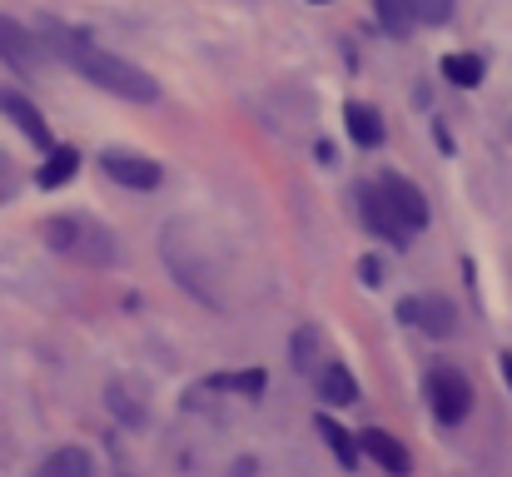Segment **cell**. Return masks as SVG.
Returning <instances> with one entry per match:
<instances>
[{
	"label": "cell",
	"instance_id": "obj_12",
	"mask_svg": "<svg viewBox=\"0 0 512 477\" xmlns=\"http://www.w3.org/2000/svg\"><path fill=\"white\" fill-rule=\"evenodd\" d=\"M343 125H348L353 145H363V150H378V145H383V120H378V110H373V105L348 100V105H343Z\"/></svg>",
	"mask_w": 512,
	"mask_h": 477
},
{
	"label": "cell",
	"instance_id": "obj_10",
	"mask_svg": "<svg viewBox=\"0 0 512 477\" xmlns=\"http://www.w3.org/2000/svg\"><path fill=\"white\" fill-rule=\"evenodd\" d=\"M0 110H5V120H15V125H20V135H25L30 145H40V150H50V145H55V140H50L45 115H40L20 90H0Z\"/></svg>",
	"mask_w": 512,
	"mask_h": 477
},
{
	"label": "cell",
	"instance_id": "obj_11",
	"mask_svg": "<svg viewBox=\"0 0 512 477\" xmlns=\"http://www.w3.org/2000/svg\"><path fill=\"white\" fill-rule=\"evenodd\" d=\"M160 249H165V259H170L174 279H179V284H184V289H189V294H194L199 304H214V309H219V294L209 289V279H204V269H199V264H194V259H189L184 249H179V234H170V239H165Z\"/></svg>",
	"mask_w": 512,
	"mask_h": 477
},
{
	"label": "cell",
	"instance_id": "obj_18",
	"mask_svg": "<svg viewBox=\"0 0 512 477\" xmlns=\"http://www.w3.org/2000/svg\"><path fill=\"white\" fill-rule=\"evenodd\" d=\"M294 368H299V373H309V378H319V368H324L319 328H299V333H294Z\"/></svg>",
	"mask_w": 512,
	"mask_h": 477
},
{
	"label": "cell",
	"instance_id": "obj_27",
	"mask_svg": "<svg viewBox=\"0 0 512 477\" xmlns=\"http://www.w3.org/2000/svg\"><path fill=\"white\" fill-rule=\"evenodd\" d=\"M309 5H329V0H309Z\"/></svg>",
	"mask_w": 512,
	"mask_h": 477
},
{
	"label": "cell",
	"instance_id": "obj_20",
	"mask_svg": "<svg viewBox=\"0 0 512 477\" xmlns=\"http://www.w3.org/2000/svg\"><path fill=\"white\" fill-rule=\"evenodd\" d=\"M110 413H115V418H125L130 428H140V423H145V403H140L125 383H110Z\"/></svg>",
	"mask_w": 512,
	"mask_h": 477
},
{
	"label": "cell",
	"instance_id": "obj_4",
	"mask_svg": "<svg viewBox=\"0 0 512 477\" xmlns=\"http://www.w3.org/2000/svg\"><path fill=\"white\" fill-rule=\"evenodd\" d=\"M40 50H45L40 35H30L20 20L0 15V60H5V70H15L20 80H30L40 70Z\"/></svg>",
	"mask_w": 512,
	"mask_h": 477
},
{
	"label": "cell",
	"instance_id": "obj_7",
	"mask_svg": "<svg viewBox=\"0 0 512 477\" xmlns=\"http://www.w3.org/2000/svg\"><path fill=\"white\" fill-rule=\"evenodd\" d=\"M100 164H105V174H110L115 184H125V189H160V179H165V169H160L155 159L135 155V150H105Z\"/></svg>",
	"mask_w": 512,
	"mask_h": 477
},
{
	"label": "cell",
	"instance_id": "obj_21",
	"mask_svg": "<svg viewBox=\"0 0 512 477\" xmlns=\"http://www.w3.org/2000/svg\"><path fill=\"white\" fill-rule=\"evenodd\" d=\"M209 388H234V393H264V373L249 368V373H219L209 378Z\"/></svg>",
	"mask_w": 512,
	"mask_h": 477
},
{
	"label": "cell",
	"instance_id": "obj_2",
	"mask_svg": "<svg viewBox=\"0 0 512 477\" xmlns=\"http://www.w3.org/2000/svg\"><path fill=\"white\" fill-rule=\"evenodd\" d=\"M40 239H45L55 254L75 259V264H95V269L120 264V244H115V234H110L100 219H90V214H55V219L40 224Z\"/></svg>",
	"mask_w": 512,
	"mask_h": 477
},
{
	"label": "cell",
	"instance_id": "obj_9",
	"mask_svg": "<svg viewBox=\"0 0 512 477\" xmlns=\"http://www.w3.org/2000/svg\"><path fill=\"white\" fill-rule=\"evenodd\" d=\"M358 448H363L383 473H393V477H408V468H413L408 448H403L393 433H383V428H363V433H358Z\"/></svg>",
	"mask_w": 512,
	"mask_h": 477
},
{
	"label": "cell",
	"instance_id": "obj_14",
	"mask_svg": "<svg viewBox=\"0 0 512 477\" xmlns=\"http://www.w3.org/2000/svg\"><path fill=\"white\" fill-rule=\"evenodd\" d=\"M75 169H80V150H75V145H50L45 164L35 169V184H40V189H60Z\"/></svg>",
	"mask_w": 512,
	"mask_h": 477
},
{
	"label": "cell",
	"instance_id": "obj_19",
	"mask_svg": "<svg viewBox=\"0 0 512 477\" xmlns=\"http://www.w3.org/2000/svg\"><path fill=\"white\" fill-rule=\"evenodd\" d=\"M40 477H90V453L85 448H60L40 463Z\"/></svg>",
	"mask_w": 512,
	"mask_h": 477
},
{
	"label": "cell",
	"instance_id": "obj_25",
	"mask_svg": "<svg viewBox=\"0 0 512 477\" xmlns=\"http://www.w3.org/2000/svg\"><path fill=\"white\" fill-rule=\"evenodd\" d=\"M498 368H503V378H508V388H512V353H498Z\"/></svg>",
	"mask_w": 512,
	"mask_h": 477
},
{
	"label": "cell",
	"instance_id": "obj_24",
	"mask_svg": "<svg viewBox=\"0 0 512 477\" xmlns=\"http://www.w3.org/2000/svg\"><path fill=\"white\" fill-rule=\"evenodd\" d=\"M358 279H363L368 289H378V284H383V264H378L373 254H363V259H358Z\"/></svg>",
	"mask_w": 512,
	"mask_h": 477
},
{
	"label": "cell",
	"instance_id": "obj_6",
	"mask_svg": "<svg viewBox=\"0 0 512 477\" xmlns=\"http://www.w3.org/2000/svg\"><path fill=\"white\" fill-rule=\"evenodd\" d=\"M358 199H363V224H368L378 239H388L393 249H408V244H413V229L403 224V214L388 204V194H383L378 184H373V189H363Z\"/></svg>",
	"mask_w": 512,
	"mask_h": 477
},
{
	"label": "cell",
	"instance_id": "obj_22",
	"mask_svg": "<svg viewBox=\"0 0 512 477\" xmlns=\"http://www.w3.org/2000/svg\"><path fill=\"white\" fill-rule=\"evenodd\" d=\"M418 25H448L453 20V0H408Z\"/></svg>",
	"mask_w": 512,
	"mask_h": 477
},
{
	"label": "cell",
	"instance_id": "obj_3",
	"mask_svg": "<svg viewBox=\"0 0 512 477\" xmlns=\"http://www.w3.org/2000/svg\"><path fill=\"white\" fill-rule=\"evenodd\" d=\"M423 393H428V408L438 423H463L473 413V383L458 368H433L423 378Z\"/></svg>",
	"mask_w": 512,
	"mask_h": 477
},
{
	"label": "cell",
	"instance_id": "obj_26",
	"mask_svg": "<svg viewBox=\"0 0 512 477\" xmlns=\"http://www.w3.org/2000/svg\"><path fill=\"white\" fill-rule=\"evenodd\" d=\"M234 477H254V458H244V463H234Z\"/></svg>",
	"mask_w": 512,
	"mask_h": 477
},
{
	"label": "cell",
	"instance_id": "obj_23",
	"mask_svg": "<svg viewBox=\"0 0 512 477\" xmlns=\"http://www.w3.org/2000/svg\"><path fill=\"white\" fill-rule=\"evenodd\" d=\"M15 189H20V174H15L10 155H0V204H10V199H15Z\"/></svg>",
	"mask_w": 512,
	"mask_h": 477
},
{
	"label": "cell",
	"instance_id": "obj_8",
	"mask_svg": "<svg viewBox=\"0 0 512 477\" xmlns=\"http://www.w3.org/2000/svg\"><path fill=\"white\" fill-rule=\"evenodd\" d=\"M378 189L388 194V204L403 214V224L418 234V229H428V199H423V189L413 184V179H403V174H383L378 179Z\"/></svg>",
	"mask_w": 512,
	"mask_h": 477
},
{
	"label": "cell",
	"instance_id": "obj_15",
	"mask_svg": "<svg viewBox=\"0 0 512 477\" xmlns=\"http://www.w3.org/2000/svg\"><path fill=\"white\" fill-rule=\"evenodd\" d=\"M373 10H378V25H383V35L388 40H408L413 35V5L408 0H373Z\"/></svg>",
	"mask_w": 512,
	"mask_h": 477
},
{
	"label": "cell",
	"instance_id": "obj_1",
	"mask_svg": "<svg viewBox=\"0 0 512 477\" xmlns=\"http://www.w3.org/2000/svg\"><path fill=\"white\" fill-rule=\"evenodd\" d=\"M35 35L45 40V50H55V55H60L75 75H85L90 85H100V90H110V95H120V100H140V105L160 100V85H155L140 65H130L125 55L100 50V45L85 40L80 30H65L60 20H40Z\"/></svg>",
	"mask_w": 512,
	"mask_h": 477
},
{
	"label": "cell",
	"instance_id": "obj_13",
	"mask_svg": "<svg viewBox=\"0 0 512 477\" xmlns=\"http://www.w3.org/2000/svg\"><path fill=\"white\" fill-rule=\"evenodd\" d=\"M314 383H319V398H324V403H334V408L358 403V383H353V373H348L343 363H334V358L319 368V378H314Z\"/></svg>",
	"mask_w": 512,
	"mask_h": 477
},
{
	"label": "cell",
	"instance_id": "obj_17",
	"mask_svg": "<svg viewBox=\"0 0 512 477\" xmlns=\"http://www.w3.org/2000/svg\"><path fill=\"white\" fill-rule=\"evenodd\" d=\"M443 80H453L458 90H473V85H483V60H478V55H468V50L443 55Z\"/></svg>",
	"mask_w": 512,
	"mask_h": 477
},
{
	"label": "cell",
	"instance_id": "obj_16",
	"mask_svg": "<svg viewBox=\"0 0 512 477\" xmlns=\"http://www.w3.org/2000/svg\"><path fill=\"white\" fill-rule=\"evenodd\" d=\"M314 428H319V438L334 448V458H339L343 468H358V453H363V448H358V438H353V433H343L339 423H334V418H324V413L314 418Z\"/></svg>",
	"mask_w": 512,
	"mask_h": 477
},
{
	"label": "cell",
	"instance_id": "obj_5",
	"mask_svg": "<svg viewBox=\"0 0 512 477\" xmlns=\"http://www.w3.org/2000/svg\"><path fill=\"white\" fill-rule=\"evenodd\" d=\"M403 323H418L428 338H453L458 333V309L443 299V294H423V299H403L398 304Z\"/></svg>",
	"mask_w": 512,
	"mask_h": 477
}]
</instances>
